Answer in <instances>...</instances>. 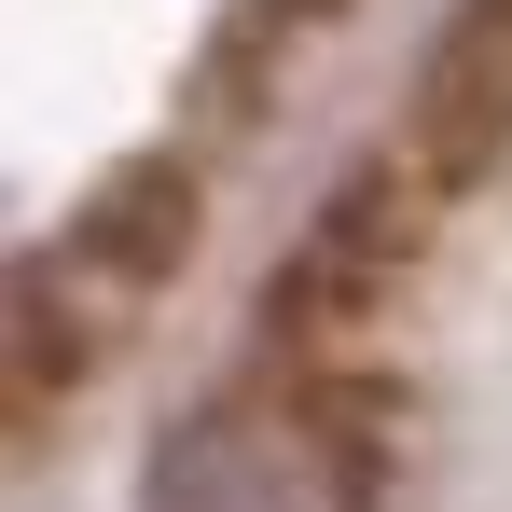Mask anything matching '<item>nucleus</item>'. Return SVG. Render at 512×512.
Listing matches in <instances>:
<instances>
[{"instance_id":"1","label":"nucleus","mask_w":512,"mask_h":512,"mask_svg":"<svg viewBox=\"0 0 512 512\" xmlns=\"http://www.w3.org/2000/svg\"><path fill=\"white\" fill-rule=\"evenodd\" d=\"M153 512H346L333 429L305 402H208L153 457Z\"/></svg>"},{"instance_id":"2","label":"nucleus","mask_w":512,"mask_h":512,"mask_svg":"<svg viewBox=\"0 0 512 512\" xmlns=\"http://www.w3.org/2000/svg\"><path fill=\"white\" fill-rule=\"evenodd\" d=\"M499 139H512V0H457L416 111H402V153L457 194L471 167H499Z\"/></svg>"}]
</instances>
